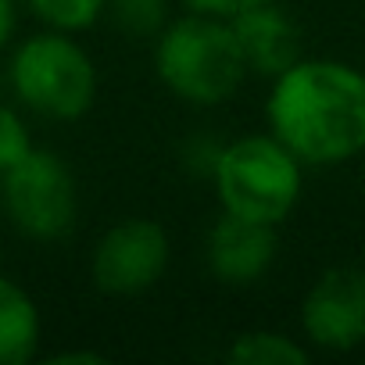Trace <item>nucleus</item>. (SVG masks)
<instances>
[{"label":"nucleus","instance_id":"1","mask_svg":"<svg viewBox=\"0 0 365 365\" xmlns=\"http://www.w3.org/2000/svg\"><path fill=\"white\" fill-rule=\"evenodd\" d=\"M265 129L304 168H333L365 154V72L351 61L301 54L269 79Z\"/></svg>","mask_w":365,"mask_h":365},{"label":"nucleus","instance_id":"2","mask_svg":"<svg viewBox=\"0 0 365 365\" xmlns=\"http://www.w3.org/2000/svg\"><path fill=\"white\" fill-rule=\"evenodd\" d=\"M150 68L168 97L190 108H222L251 79L233 22L187 8L150 40Z\"/></svg>","mask_w":365,"mask_h":365},{"label":"nucleus","instance_id":"3","mask_svg":"<svg viewBox=\"0 0 365 365\" xmlns=\"http://www.w3.org/2000/svg\"><path fill=\"white\" fill-rule=\"evenodd\" d=\"M304 172L308 168L287 143H279L269 129H258L222 140L208 187L219 212L265 226H283L301 205Z\"/></svg>","mask_w":365,"mask_h":365},{"label":"nucleus","instance_id":"4","mask_svg":"<svg viewBox=\"0 0 365 365\" xmlns=\"http://www.w3.org/2000/svg\"><path fill=\"white\" fill-rule=\"evenodd\" d=\"M8 83L26 111L47 122H79L97 104L101 72L79 36L40 29L11 51Z\"/></svg>","mask_w":365,"mask_h":365},{"label":"nucleus","instance_id":"5","mask_svg":"<svg viewBox=\"0 0 365 365\" xmlns=\"http://www.w3.org/2000/svg\"><path fill=\"white\" fill-rule=\"evenodd\" d=\"M0 205L22 237L40 244L65 240L79 222L76 172L61 154L33 147L19 165L0 175Z\"/></svg>","mask_w":365,"mask_h":365},{"label":"nucleus","instance_id":"6","mask_svg":"<svg viewBox=\"0 0 365 365\" xmlns=\"http://www.w3.org/2000/svg\"><path fill=\"white\" fill-rule=\"evenodd\" d=\"M172 265V237L158 219L129 215L108 226L90 251V283L104 297H140Z\"/></svg>","mask_w":365,"mask_h":365},{"label":"nucleus","instance_id":"7","mask_svg":"<svg viewBox=\"0 0 365 365\" xmlns=\"http://www.w3.org/2000/svg\"><path fill=\"white\" fill-rule=\"evenodd\" d=\"M297 333L312 351L351 354L365 344V269L329 265L301 297Z\"/></svg>","mask_w":365,"mask_h":365},{"label":"nucleus","instance_id":"8","mask_svg":"<svg viewBox=\"0 0 365 365\" xmlns=\"http://www.w3.org/2000/svg\"><path fill=\"white\" fill-rule=\"evenodd\" d=\"M279 258V226L237 219L219 212L205 233V269L219 287L247 290L258 287Z\"/></svg>","mask_w":365,"mask_h":365},{"label":"nucleus","instance_id":"9","mask_svg":"<svg viewBox=\"0 0 365 365\" xmlns=\"http://www.w3.org/2000/svg\"><path fill=\"white\" fill-rule=\"evenodd\" d=\"M230 22L237 29L240 51L247 58V68L258 79L279 76L283 68H290L304 54L301 26L287 11V0H279V4H265V8H251V11L230 19Z\"/></svg>","mask_w":365,"mask_h":365},{"label":"nucleus","instance_id":"10","mask_svg":"<svg viewBox=\"0 0 365 365\" xmlns=\"http://www.w3.org/2000/svg\"><path fill=\"white\" fill-rule=\"evenodd\" d=\"M43 319L33 294L0 276V365H29L40 354Z\"/></svg>","mask_w":365,"mask_h":365},{"label":"nucleus","instance_id":"11","mask_svg":"<svg viewBox=\"0 0 365 365\" xmlns=\"http://www.w3.org/2000/svg\"><path fill=\"white\" fill-rule=\"evenodd\" d=\"M222 358L230 365H304L312 358V347L304 344L301 333L272 329V326H255L237 333Z\"/></svg>","mask_w":365,"mask_h":365},{"label":"nucleus","instance_id":"12","mask_svg":"<svg viewBox=\"0 0 365 365\" xmlns=\"http://www.w3.org/2000/svg\"><path fill=\"white\" fill-rule=\"evenodd\" d=\"M108 4L111 0H26V8L43 29L72 33V36H83L97 22H104Z\"/></svg>","mask_w":365,"mask_h":365},{"label":"nucleus","instance_id":"13","mask_svg":"<svg viewBox=\"0 0 365 365\" xmlns=\"http://www.w3.org/2000/svg\"><path fill=\"white\" fill-rule=\"evenodd\" d=\"M172 0H111L108 4V22L133 40H154L165 22L172 19L168 11Z\"/></svg>","mask_w":365,"mask_h":365},{"label":"nucleus","instance_id":"14","mask_svg":"<svg viewBox=\"0 0 365 365\" xmlns=\"http://www.w3.org/2000/svg\"><path fill=\"white\" fill-rule=\"evenodd\" d=\"M33 147L36 143H33V133H29V122L22 118V111L0 104V175L11 165H19Z\"/></svg>","mask_w":365,"mask_h":365},{"label":"nucleus","instance_id":"15","mask_svg":"<svg viewBox=\"0 0 365 365\" xmlns=\"http://www.w3.org/2000/svg\"><path fill=\"white\" fill-rule=\"evenodd\" d=\"M219 147H222V140H215L212 133H197V136H190L187 143H182V165H187V172H197L201 179H208L212 175V165H215V158H219Z\"/></svg>","mask_w":365,"mask_h":365},{"label":"nucleus","instance_id":"16","mask_svg":"<svg viewBox=\"0 0 365 365\" xmlns=\"http://www.w3.org/2000/svg\"><path fill=\"white\" fill-rule=\"evenodd\" d=\"M187 11H201V15H219V19H237L251 8H265V4H279V0H175Z\"/></svg>","mask_w":365,"mask_h":365},{"label":"nucleus","instance_id":"17","mask_svg":"<svg viewBox=\"0 0 365 365\" xmlns=\"http://www.w3.org/2000/svg\"><path fill=\"white\" fill-rule=\"evenodd\" d=\"M19 29V0H0V54L8 51Z\"/></svg>","mask_w":365,"mask_h":365},{"label":"nucleus","instance_id":"18","mask_svg":"<svg viewBox=\"0 0 365 365\" xmlns=\"http://www.w3.org/2000/svg\"><path fill=\"white\" fill-rule=\"evenodd\" d=\"M51 361L65 365V361H90V365H101L104 358L97 351H61V354H51Z\"/></svg>","mask_w":365,"mask_h":365}]
</instances>
